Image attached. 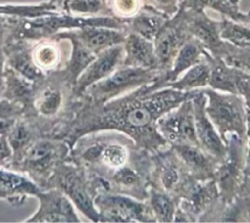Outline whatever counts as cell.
Returning <instances> with one entry per match:
<instances>
[{
  "label": "cell",
  "instance_id": "obj_32",
  "mask_svg": "<svg viewBox=\"0 0 250 223\" xmlns=\"http://www.w3.org/2000/svg\"><path fill=\"white\" fill-rule=\"evenodd\" d=\"M223 60L228 65L237 68L250 74V47L240 48L229 43Z\"/></svg>",
  "mask_w": 250,
  "mask_h": 223
},
{
  "label": "cell",
  "instance_id": "obj_16",
  "mask_svg": "<svg viewBox=\"0 0 250 223\" xmlns=\"http://www.w3.org/2000/svg\"><path fill=\"white\" fill-rule=\"evenodd\" d=\"M42 189L20 171L0 167V199L14 205L23 204L28 197L37 198Z\"/></svg>",
  "mask_w": 250,
  "mask_h": 223
},
{
  "label": "cell",
  "instance_id": "obj_37",
  "mask_svg": "<svg viewBox=\"0 0 250 223\" xmlns=\"http://www.w3.org/2000/svg\"><path fill=\"white\" fill-rule=\"evenodd\" d=\"M238 94L243 98L246 108L250 111V74H247L239 81Z\"/></svg>",
  "mask_w": 250,
  "mask_h": 223
},
{
  "label": "cell",
  "instance_id": "obj_10",
  "mask_svg": "<svg viewBox=\"0 0 250 223\" xmlns=\"http://www.w3.org/2000/svg\"><path fill=\"white\" fill-rule=\"evenodd\" d=\"M189 37H191L179 10L176 15L164 24L153 39L154 53L159 71L165 73L170 70L180 48Z\"/></svg>",
  "mask_w": 250,
  "mask_h": 223
},
{
  "label": "cell",
  "instance_id": "obj_14",
  "mask_svg": "<svg viewBox=\"0 0 250 223\" xmlns=\"http://www.w3.org/2000/svg\"><path fill=\"white\" fill-rule=\"evenodd\" d=\"M51 38L58 40H67L71 44V53L69 59L66 61L63 70L55 71L61 79L70 85L74 86L77 79L87 68V66L94 60L96 55L87 49L75 36L73 30L65 31L57 34Z\"/></svg>",
  "mask_w": 250,
  "mask_h": 223
},
{
  "label": "cell",
  "instance_id": "obj_18",
  "mask_svg": "<svg viewBox=\"0 0 250 223\" xmlns=\"http://www.w3.org/2000/svg\"><path fill=\"white\" fill-rule=\"evenodd\" d=\"M204 58L210 66L209 87L228 93L238 94L239 81L248 74L228 65L222 58L214 57L206 49Z\"/></svg>",
  "mask_w": 250,
  "mask_h": 223
},
{
  "label": "cell",
  "instance_id": "obj_36",
  "mask_svg": "<svg viewBox=\"0 0 250 223\" xmlns=\"http://www.w3.org/2000/svg\"><path fill=\"white\" fill-rule=\"evenodd\" d=\"M13 150L6 135L0 134V167H6L13 162Z\"/></svg>",
  "mask_w": 250,
  "mask_h": 223
},
{
  "label": "cell",
  "instance_id": "obj_8",
  "mask_svg": "<svg viewBox=\"0 0 250 223\" xmlns=\"http://www.w3.org/2000/svg\"><path fill=\"white\" fill-rule=\"evenodd\" d=\"M100 214V222L152 221L148 207L124 195L100 193L93 199Z\"/></svg>",
  "mask_w": 250,
  "mask_h": 223
},
{
  "label": "cell",
  "instance_id": "obj_42",
  "mask_svg": "<svg viewBox=\"0 0 250 223\" xmlns=\"http://www.w3.org/2000/svg\"><path fill=\"white\" fill-rule=\"evenodd\" d=\"M4 19H5L4 17H0V23H1V22L4 20Z\"/></svg>",
  "mask_w": 250,
  "mask_h": 223
},
{
  "label": "cell",
  "instance_id": "obj_12",
  "mask_svg": "<svg viewBox=\"0 0 250 223\" xmlns=\"http://www.w3.org/2000/svg\"><path fill=\"white\" fill-rule=\"evenodd\" d=\"M38 210L25 222H81L74 204L60 189L42 191Z\"/></svg>",
  "mask_w": 250,
  "mask_h": 223
},
{
  "label": "cell",
  "instance_id": "obj_27",
  "mask_svg": "<svg viewBox=\"0 0 250 223\" xmlns=\"http://www.w3.org/2000/svg\"><path fill=\"white\" fill-rule=\"evenodd\" d=\"M60 9L76 16H110L105 0H63Z\"/></svg>",
  "mask_w": 250,
  "mask_h": 223
},
{
  "label": "cell",
  "instance_id": "obj_31",
  "mask_svg": "<svg viewBox=\"0 0 250 223\" xmlns=\"http://www.w3.org/2000/svg\"><path fill=\"white\" fill-rule=\"evenodd\" d=\"M110 16L127 21L144 6V0H105Z\"/></svg>",
  "mask_w": 250,
  "mask_h": 223
},
{
  "label": "cell",
  "instance_id": "obj_34",
  "mask_svg": "<svg viewBox=\"0 0 250 223\" xmlns=\"http://www.w3.org/2000/svg\"><path fill=\"white\" fill-rule=\"evenodd\" d=\"M184 1L185 0H144V3L152 6L169 17H173L178 13Z\"/></svg>",
  "mask_w": 250,
  "mask_h": 223
},
{
  "label": "cell",
  "instance_id": "obj_41",
  "mask_svg": "<svg viewBox=\"0 0 250 223\" xmlns=\"http://www.w3.org/2000/svg\"><path fill=\"white\" fill-rule=\"evenodd\" d=\"M247 16H248V18H249V23H250V10H249V12L247 13Z\"/></svg>",
  "mask_w": 250,
  "mask_h": 223
},
{
  "label": "cell",
  "instance_id": "obj_4",
  "mask_svg": "<svg viewBox=\"0 0 250 223\" xmlns=\"http://www.w3.org/2000/svg\"><path fill=\"white\" fill-rule=\"evenodd\" d=\"M163 73L156 69L120 66L109 76L88 87L83 94L90 104H102L138 87L156 82Z\"/></svg>",
  "mask_w": 250,
  "mask_h": 223
},
{
  "label": "cell",
  "instance_id": "obj_2",
  "mask_svg": "<svg viewBox=\"0 0 250 223\" xmlns=\"http://www.w3.org/2000/svg\"><path fill=\"white\" fill-rule=\"evenodd\" d=\"M6 32L17 38L38 42L59 33L84 27L126 29V21L112 16H76L63 11L36 18H5Z\"/></svg>",
  "mask_w": 250,
  "mask_h": 223
},
{
  "label": "cell",
  "instance_id": "obj_38",
  "mask_svg": "<svg viewBox=\"0 0 250 223\" xmlns=\"http://www.w3.org/2000/svg\"><path fill=\"white\" fill-rule=\"evenodd\" d=\"M246 139H247V151L245 156L244 178L250 176V111L248 109H247V121H246Z\"/></svg>",
  "mask_w": 250,
  "mask_h": 223
},
{
  "label": "cell",
  "instance_id": "obj_33",
  "mask_svg": "<svg viewBox=\"0 0 250 223\" xmlns=\"http://www.w3.org/2000/svg\"><path fill=\"white\" fill-rule=\"evenodd\" d=\"M113 180L119 186H122L124 188H130L136 186L141 181L139 174L135 170L126 167L125 166L116 170V172L113 175Z\"/></svg>",
  "mask_w": 250,
  "mask_h": 223
},
{
  "label": "cell",
  "instance_id": "obj_35",
  "mask_svg": "<svg viewBox=\"0 0 250 223\" xmlns=\"http://www.w3.org/2000/svg\"><path fill=\"white\" fill-rule=\"evenodd\" d=\"M5 19L0 23V99L4 96L5 92V66L6 59L4 53V40L6 35V28L4 24Z\"/></svg>",
  "mask_w": 250,
  "mask_h": 223
},
{
  "label": "cell",
  "instance_id": "obj_30",
  "mask_svg": "<svg viewBox=\"0 0 250 223\" xmlns=\"http://www.w3.org/2000/svg\"><path fill=\"white\" fill-rule=\"evenodd\" d=\"M151 210L154 217L161 222H172L176 215V204L174 200L162 191L153 190L151 194Z\"/></svg>",
  "mask_w": 250,
  "mask_h": 223
},
{
  "label": "cell",
  "instance_id": "obj_22",
  "mask_svg": "<svg viewBox=\"0 0 250 223\" xmlns=\"http://www.w3.org/2000/svg\"><path fill=\"white\" fill-rule=\"evenodd\" d=\"M60 40L47 38L38 41L33 45V59L35 64L45 74L58 71L63 58Z\"/></svg>",
  "mask_w": 250,
  "mask_h": 223
},
{
  "label": "cell",
  "instance_id": "obj_20",
  "mask_svg": "<svg viewBox=\"0 0 250 223\" xmlns=\"http://www.w3.org/2000/svg\"><path fill=\"white\" fill-rule=\"evenodd\" d=\"M123 46L125 52L123 66L158 70L153 41L137 34L127 33Z\"/></svg>",
  "mask_w": 250,
  "mask_h": 223
},
{
  "label": "cell",
  "instance_id": "obj_15",
  "mask_svg": "<svg viewBox=\"0 0 250 223\" xmlns=\"http://www.w3.org/2000/svg\"><path fill=\"white\" fill-rule=\"evenodd\" d=\"M204 51L205 47L199 40L189 37L180 48L170 70L163 73L162 76L156 82L148 84L146 86L147 90L155 91L161 89L164 85L177 80L185 72L203 60Z\"/></svg>",
  "mask_w": 250,
  "mask_h": 223
},
{
  "label": "cell",
  "instance_id": "obj_29",
  "mask_svg": "<svg viewBox=\"0 0 250 223\" xmlns=\"http://www.w3.org/2000/svg\"><path fill=\"white\" fill-rule=\"evenodd\" d=\"M23 114V104L9 99H0V134L7 135Z\"/></svg>",
  "mask_w": 250,
  "mask_h": 223
},
{
  "label": "cell",
  "instance_id": "obj_19",
  "mask_svg": "<svg viewBox=\"0 0 250 223\" xmlns=\"http://www.w3.org/2000/svg\"><path fill=\"white\" fill-rule=\"evenodd\" d=\"M78 39L95 55L116 45L124 44L127 32L106 27H84L73 30Z\"/></svg>",
  "mask_w": 250,
  "mask_h": 223
},
{
  "label": "cell",
  "instance_id": "obj_23",
  "mask_svg": "<svg viewBox=\"0 0 250 223\" xmlns=\"http://www.w3.org/2000/svg\"><path fill=\"white\" fill-rule=\"evenodd\" d=\"M210 79V66L208 62L203 58L202 61L192 66L182 77L177 80L164 85L162 88L171 87L182 91H191L197 88H203L209 85Z\"/></svg>",
  "mask_w": 250,
  "mask_h": 223
},
{
  "label": "cell",
  "instance_id": "obj_5",
  "mask_svg": "<svg viewBox=\"0 0 250 223\" xmlns=\"http://www.w3.org/2000/svg\"><path fill=\"white\" fill-rule=\"evenodd\" d=\"M180 12L189 36L199 40L214 57L223 59L229 43L220 37V21L208 17L205 8L194 3L192 0H185Z\"/></svg>",
  "mask_w": 250,
  "mask_h": 223
},
{
  "label": "cell",
  "instance_id": "obj_1",
  "mask_svg": "<svg viewBox=\"0 0 250 223\" xmlns=\"http://www.w3.org/2000/svg\"><path fill=\"white\" fill-rule=\"evenodd\" d=\"M147 85L102 104H90L82 111L72 138L101 130L128 134L140 147L154 151L167 141L157 130V121L164 114L192 97L196 90L182 91L171 87L148 91Z\"/></svg>",
  "mask_w": 250,
  "mask_h": 223
},
{
  "label": "cell",
  "instance_id": "obj_3",
  "mask_svg": "<svg viewBox=\"0 0 250 223\" xmlns=\"http://www.w3.org/2000/svg\"><path fill=\"white\" fill-rule=\"evenodd\" d=\"M206 97L205 112L227 145L228 139L235 135L246 140L247 108L239 94L203 89Z\"/></svg>",
  "mask_w": 250,
  "mask_h": 223
},
{
  "label": "cell",
  "instance_id": "obj_9",
  "mask_svg": "<svg viewBox=\"0 0 250 223\" xmlns=\"http://www.w3.org/2000/svg\"><path fill=\"white\" fill-rule=\"evenodd\" d=\"M49 181H53L57 188L66 194L74 205L89 220L100 222V214L95 207L93 198L77 169L60 164L49 178Z\"/></svg>",
  "mask_w": 250,
  "mask_h": 223
},
{
  "label": "cell",
  "instance_id": "obj_26",
  "mask_svg": "<svg viewBox=\"0 0 250 223\" xmlns=\"http://www.w3.org/2000/svg\"><path fill=\"white\" fill-rule=\"evenodd\" d=\"M34 109L39 115L46 118L54 117L60 111L63 104V95L58 88L46 86L33 99Z\"/></svg>",
  "mask_w": 250,
  "mask_h": 223
},
{
  "label": "cell",
  "instance_id": "obj_39",
  "mask_svg": "<svg viewBox=\"0 0 250 223\" xmlns=\"http://www.w3.org/2000/svg\"><path fill=\"white\" fill-rule=\"evenodd\" d=\"M239 190L243 194L250 195V176L244 179V182L239 186Z\"/></svg>",
  "mask_w": 250,
  "mask_h": 223
},
{
  "label": "cell",
  "instance_id": "obj_7",
  "mask_svg": "<svg viewBox=\"0 0 250 223\" xmlns=\"http://www.w3.org/2000/svg\"><path fill=\"white\" fill-rule=\"evenodd\" d=\"M191 98L184 101L180 106L164 114L157 121L158 132L171 145L188 143L199 146L194 127Z\"/></svg>",
  "mask_w": 250,
  "mask_h": 223
},
{
  "label": "cell",
  "instance_id": "obj_24",
  "mask_svg": "<svg viewBox=\"0 0 250 223\" xmlns=\"http://www.w3.org/2000/svg\"><path fill=\"white\" fill-rule=\"evenodd\" d=\"M59 11L48 1L37 4H0V17L4 18H36Z\"/></svg>",
  "mask_w": 250,
  "mask_h": 223
},
{
  "label": "cell",
  "instance_id": "obj_21",
  "mask_svg": "<svg viewBox=\"0 0 250 223\" xmlns=\"http://www.w3.org/2000/svg\"><path fill=\"white\" fill-rule=\"evenodd\" d=\"M170 18L152 6L144 4L135 16L126 21V32L137 34L153 41L161 28Z\"/></svg>",
  "mask_w": 250,
  "mask_h": 223
},
{
  "label": "cell",
  "instance_id": "obj_6",
  "mask_svg": "<svg viewBox=\"0 0 250 223\" xmlns=\"http://www.w3.org/2000/svg\"><path fill=\"white\" fill-rule=\"evenodd\" d=\"M67 153L68 147L64 143L58 140L40 139L26 150L17 164L30 178L42 180V177H46L49 180Z\"/></svg>",
  "mask_w": 250,
  "mask_h": 223
},
{
  "label": "cell",
  "instance_id": "obj_13",
  "mask_svg": "<svg viewBox=\"0 0 250 223\" xmlns=\"http://www.w3.org/2000/svg\"><path fill=\"white\" fill-rule=\"evenodd\" d=\"M124 55L123 44L113 46L97 54L74 84L75 95L78 97L83 95L88 87L109 76L123 65Z\"/></svg>",
  "mask_w": 250,
  "mask_h": 223
},
{
  "label": "cell",
  "instance_id": "obj_25",
  "mask_svg": "<svg viewBox=\"0 0 250 223\" xmlns=\"http://www.w3.org/2000/svg\"><path fill=\"white\" fill-rule=\"evenodd\" d=\"M220 37L224 41L235 47H250V24L235 22L222 17L220 21Z\"/></svg>",
  "mask_w": 250,
  "mask_h": 223
},
{
  "label": "cell",
  "instance_id": "obj_28",
  "mask_svg": "<svg viewBox=\"0 0 250 223\" xmlns=\"http://www.w3.org/2000/svg\"><path fill=\"white\" fill-rule=\"evenodd\" d=\"M192 1L205 9L209 8L220 13L222 17L235 22L250 24L247 14L240 11V0H192Z\"/></svg>",
  "mask_w": 250,
  "mask_h": 223
},
{
  "label": "cell",
  "instance_id": "obj_40",
  "mask_svg": "<svg viewBox=\"0 0 250 223\" xmlns=\"http://www.w3.org/2000/svg\"><path fill=\"white\" fill-rule=\"evenodd\" d=\"M62 1H63V0H48L49 3H51L52 5L56 6L58 9H60L61 4H62ZM60 10H61V9H60Z\"/></svg>",
  "mask_w": 250,
  "mask_h": 223
},
{
  "label": "cell",
  "instance_id": "obj_17",
  "mask_svg": "<svg viewBox=\"0 0 250 223\" xmlns=\"http://www.w3.org/2000/svg\"><path fill=\"white\" fill-rule=\"evenodd\" d=\"M171 146L172 151L196 179L204 181L214 178L217 169L216 164L218 163L205 153L200 146L188 143L173 144Z\"/></svg>",
  "mask_w": 250,
  "mask_h": 223
},
{
  "label": "cell",
  "instance_id": "obj_11",
  "mask_svg": "<svg viewBox=\"0 0 250 223\" xmlns=\"http://www.w3.org/2000/svg\"><path fill=\"white\" fill-rule=\"evenodd\" d=\"M191 100L193 105L195 132L199 146L217 163H221L227 157L228 147L206 115V97L203 90H196Z\"/></svg>",
  "mask_w": 250,
  "mask_h": 223
}]
</instances>
